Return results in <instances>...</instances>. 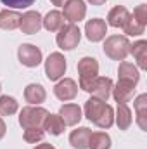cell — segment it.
Wrapping results in <instances>:
<instances>
[{"mask_svg":"<svg viewBox=\"0 0 147 149\" xmlns=\"http://www.w3.org/2000/svg\"><path fill=\"white\" fill-rule=\"evenodd\" d=\"M133 92H135V85L126 83V81H119V80H118L116 85H112V90H111V94H112V97L118 104L130 102L132 97H133Z\"/></svg>","mask_w":147,"mask_h":149,"instance_id":"12","label":"cell"},{"mask_svg":"<svg viewBox=\"0 0 147 149\" xmlns=\"http://www.w3.org/2000/svg\"><path fill=\"white\" fill-rule=\"evenodd\" d=\"M78 74H80V88L87 92L88 85L99 76V63L95 57H81L78 61Z\"/></svg>","mask_w":147,"mask_h":149,"instance_id":"3","label":"cell"},{"mask_svg":"<svg viewBox=\"0 0 147 149\" xmlns=\"http://www.w3.org/2000/svg\"><path fill=\"white\" fill-rule=\"evenodd\" d=\"M88 149H111V137L106 132H94L88 141Z\"/></svg>","mask_w":147,"mask_h":149,"instance_id":"25","label":"cell"},{"mask_svg":"<svg viewBox=\"0 0 147 149\" xmlns=\"http://www.w3.org/2000/svg\"><path fill=\"white\" fill-rule=\"evenodd\" d=\"M114 121H116L119 130H128L132 121H133L132 109L126 104H118V109H116V114H114Z\"/></svg>","mask_w":147,"mask_h":149,"instance_id":"23","label":"cell"},{"mask_svg":"<svg viewBox=\"0 0 147 149\" xmlns=\"http://www.w3.org/2000/svg\"><path fill=\"white\" fill-rule=\"evenodd\" d=\"M19 109V104L14 97H9V95H2L0 97V114L2 116H10Z\"/></svg>","mask_w":147,"mask_h":149,"instance_id":"26","label":"cell"},{"mask_svg":"<svg viewBox=\"0 0 147 149\" xmlns=\"http://www.w3.org/2000/svg\"><path fill=\"white\" fill-rule=\"evenodd\" d=\"M21 31L24 35H33L38 33L42 28V16L38 10H28L21 16V24H19Z\"/></svg>","mask_w":147,"mask_h":149,"instance_id":"9","label":"cell"},{"mask_svg":"<svg viewBox=\"0 0 147 149\" xmlns=\"http://www.w3.org/2000/svg\"><path fill=\"white\" fill-rule=\"evenodd\" d=\"M130 54L135 57L140 70H147V42L139 40L135 43H130Z\"/></svg>","mask_w":147,"mask_h":149,"instance_id":"20","label":"cell"},{"mask_svg":"<svg viewBox=\"0 0 147 149\" xmlns=\"http://www.w3.org/2000/svg\"><path fill=\"white\" fill-rule=\"evenodd\" d=\"M66 73V57L61 52H52L45 61V74L50 81L61 80Z\"/></svg>","mask_w":147,"mask_h":149,"instance_id":"5","label":"cell"},{"mask_svg":"<svg viewBox=\"0 0 147 149\" xmlns=\"http://www.w3.org/2000/svg\"><path fill=\"white\" fill-rule=\"evenodd\" d=\"M62 24H64V17H62V14H61L59 10H50V12L42 19V26H43L47 31H50V33L59 31Z\"/></svg>","mask_w":147,"mask_h":149,"instance_id":"22","label":"cell"},{"mask_svg":"<svg viewBox=\"0 0 147 149\" xmlns=\"http://www.w3.org/2000/svg\"><path fill=\"white\" fill-rule=\"evenodd\" d=\"M45 137V130L42 127H31V128H24V141L30 144H37L40 141H43Z\"/></svg>","mask_w":147,"mask_h":149,"instance_id":"28","label":"cell"},{"mask_svg":"<svg viewBox=\"0 0 147 149\" xmlns=\"http://www.w3.org/2000/svg\"><path fill=\"white\" fill-rule=\"evenodd\" d=\"M135 111H137V123L146 132L147 130V94H142L135 99Z\"/></svg>","mask_w":147,"mask_h":149,"instance_id":"24","label":"cell"},{"mask_svg":"<svg viewBox=\"0 0 147 149\" xmlns=\"http://www.w3.org/2000/svg\"><path fill=\"white\" fill-rule=\"evenodd\" d=\"M112 90V80L107 76H97L87 88L88 94H92V97H97L101 101H107Z\"/></svg>","mask_w":147,"mask_h":149,"instance_id":"7","label":"cell"},{"mask_svg":"<svg viewBox=\"0 0 147 149\" xmlns=\"http://www.w3.org/2000/svg\"><path fill=\"white\" fill-rule=\"evenodd\" d=\"M35 149H55V148H54L52 144H47V142H43V144H38Z\"/></svg>","mask_w":147,"mask_h":149,"instance_id":"33","label":"cell"},{"mask_svg":"<svg viewBox=\"0 0 147 149\" xmlns=\"http://www.w3.org/2000/svg\"><path fill=\"white\" fill-rule=\"evenodd\" d=\"M104 54L112 61H125L130 54V42L125 35H112L104 42Z\"/></svg>","mask_w":147,"mask_h":149,"instance_id":"1","label":"cell"},{"mask_svg":"<svg viewBox=\"0 0 147 149\" xmlns=\"http://www.w3.org/2000/svg\"><path fill=\"white\" fill-rule=\"evenodd\" d=\"M112 123H114V109L111 108L109 104L106 106V109L102 111V114L99 116V120L95 121V125L99 127V128H111L112 127Z\"/></svg>","mask_w":147,"mask_h":149,"instance_id":"27","label":"cell"},{"mask_svg":"<svg viewBox=\"0 0 147 149\" xmlns=\"http://www.w3.org/2000/svg\"><path fill=\"white\" fill-rule=\"evenodd\" d=\"M0 90H2V85H0Z\"/></svg>","mask_w":147,"mask_h":149,"instance_id":"36","label":"cell"},{"mask_svg":"<svg viewBox=\"0 0 147 149\" xmlns=\"http://www.w3.org/2000/svg\"><path fill=\"white\" fill-rule=\"evenodd\" d=\"M107 33V24L104 19H99V17H94L90 21H87L85 24V35L90 42H101L104 40Z\"/></svg>","mask_w":147,"mask_h":149,"instance_id":"10","label":"cell"},{"mask_svg":"<svg viewBox=\"0 0 147 149\" xmlns=\"http://www.w3.org/2000/svg\"><path fill=\"white\" fill-rule=\"evenodd\" d=\"M59 116H61V120L64 121V125H68V127H74V125H78L80 121H81V109H80V106L78 104H73V102H69V104H64V106H61V109H59Z\"/></svg>","mask_w":147,"mask_h":149,"instance_id":"13","label":"cell"},{"mask_svg":"<svg viewBox=\"0 0 147 149\" xmlns=\"http://www.w3.org/2000/svg\"><path fill=\"white\" fill-rule=\"evenodd\" d=\"M92 130L88 127H80L71 132L69 135V144L74 149H88V141H90Z\"/></svg>","mask_w":147,"mask_h":149,"instance_id":"16","label":"cell"},{"mask_svg":"<svg viewBox=\"0 0 147 149\" xmlns=\"http://www.w3.org/2000/svg\"><path fill=\"white\" fill-rule=\"evenodd\" d=\"M5 130H7V127H5L3 120L0 118V139H3V135H5Z\"/></svg>","mask_w":147,"mask_h":149,"instance_id":"32","label":"cell"},{"mask_svg":"<svg viewBox=\"0 0 147 149\" xmlns=\"http://www.w3.org/2000/svg\"><path fill=\"white\" fill-rule=\"evenodd\" d=\"M47 97V92L45 88L40 85V83H30L26 88H24V99L26 102H30L31 106H38L45 101Z\"/></svg>","mask_w":147,"mask_h":149,"instance_id":"17","label":"cell"},{"mask_svg":"<svg viewBox=\"0 0 147 149\" xmlns=\"http://www.w3.org/2000/svg\"><path fill=\"white\" fill-rule=\"evenodd\" d=\"M80 40H81V31H80V28L74 23L62 24L59 33H57V38H55L59 49H62V50H73V49H76Z\"/></svg>","mask_w":147,"mask_h":149,"instance_id":"2","label":"cell"},{"mask_svg":"<svg viewBox=\"0 0 147 149\" xmlns=\"http://www.w3.org/2000/svg\"><path fill=\"white\" fill-rule=\"evenodd\" d=\"M0 2L10 9H26L35 3V0H0Z\"/></svg>","mask_w":147,"mask_h":149,"instance_id":"31","label":"cell"},{"mask_svg":"<svg viewBox=\"0 0 147 149\" xmlns=\"http://www.w3.org/2000/svg\"><path fill=\"white\" fill-rule=\"evenodd\" d=\"M49 111L40 106H26L19 113V125L23 128H31V127H42L45 116Z\"/></svg>","mask_w":147,"mask_h":149,"instance_id":"4","label":"cell"},{"mask_svg":"<svg viewBox=\"0 0 147 149\" xmlns=\"http://www.w3.org/2000/svg\"><path fill=\"white\" fill-rule=\"evenodd\" d=\"M132 17H133L137 23H140L142 26H147V5L146 3L137 5L135 10H133V14H132Z\"/></svg>","mask_w":147,"mask_h":149,"instance_id":"30","label":"cell"},{"mask_svg":"<svg viewBox=\"0 0 147 149\" xmlns=\"http://www.w3.org/2000/svg\"><path fill=\"white\" fill-rule=\"evenodd\" d=\"M128 19H130V12H128V9L123 7V5L112 7L109 10V14H107V24L112 26V28H123Z\"/></svg>","mask_w":147,"mask_h":149,"instance_id":"15","label":"cell"},{"mask_svg":"<svg viewBox=\"0 0 147 149\" xmlns=\"http://www.w3.org/2000/svg\"><path fill=\"white\" fill-rule=\"evenodd\" d=\"M118 80H119V81L132 83V85L137 87V83H139V80H140V73H139L137 66H133L132 63L121 61V63H119V68H118Z\"/></svg>","mask_w":147,"mask_h":149,"instance_id":"14","label":"cell"},{"mask_svg":"<svg viewBox=\"0 0 147 149\" xmlns=\"http://www.w3.org/2000/svg\"><path fill=\"white\" fill-rule=\"evenodd\" d=\"M54 94L59 101H73L78 94V83L73 78H64L54 87Z\"/></svg>","mask_w":147,"mask_h":149,"instance_id":"11","label":"cell"},{"mask_svg":"<svg viewBox=\"0 0 147 149\" xmlns=\"http://www.w3.org/2000/svg\"><path fill=\"white\" fill-rule=\"evenodd\" d=\"M19 24H21V14L19 12L9 10V9H5V10L0 12V28L2 30L12 31V30L19 28Z\"/></svg>","mask_w":147,"mask_h":149,"instance_id":"21","label":"cell"},{"mask_svg":"<svg viewBox=\"0 0 147 149\" xmlns=\"http://www.w3.org/2000/svg\"><path fill=\"white\" fill-rule=\"evenodd\" d=\"M106 101H101V99H97V97H90L87 102H85V116L90 120V121H97L99 120V116L102 114V111L106 109Z\"/></svg>","mask_w":147,"mask_h":149,"instance_id":"19","label":"cell"},{"mask_svg":"<svg viewBox=\"0 0 147 149\" xmlns=\"http://www.w3.org/2000/svg\"><path fill=\"white\" fill-rule=\"evenodd\" d=\"M17 57L21 61L23 66L26 68H37L38 64L42 63V50L31 45V43H23L17 49Z\"/></svg>","mask_w":147,"mask_h":149,"instance_id":"6","label":"cell"},{"mask_svg":"<svg viewBox=\"0 0 147 149\" xmlns=\"http://www.w3.org/2000/svg\"><path fill=\"white\" fill-rule=\"evenodd\" d=\"M62 7H64L62 17H66L69 23H80L81 19H85L87 5L83 0H68Z\"/></svg>","mask_w":147,"mask_h":149,"instance_id":"8","label":"cell"},{"mask_svg":"<svg viewBox=\"0 0 147 149\" xmlns=\"http://www.w3.org/2000/svg\"><path fill=\"white\" fill-rule=\"evenodd\" d=\"M64 127L66 125L61 120V116L59 114H52V113H49L45 116L43 125H42V128L45 130V134H50V135H61L64 132Z\"/></svg>","mask_w":147,"mask_h":149,"instance_id":"18","label":"cell"},{"mask_svg":"<svg viewBox=\"0 0 147 149\" xmlns=\"http://www.w3.org/2000/svg\"><path fill=\"white\" fill-rule=\"evenodd\" d=\"M50 2H52L54 5H57V7H62V5H64L68 0H50Z\"/></svg>","mask_w":147,"mask_h":149,"instance_id":"34","label":"cell"},{"mask_svg":"<svg viewBox=\"0 0 147 149\" xmlns=\"http://www.w3.org/2000/svg\"><path fill=\"white\" fill-rule=\"evenodd\" d=\"M92 5H102V3H106L107 0H88Z\"/></svg>","mask_w":147,"mask_h":149,"instance_id":"35","label":"cell"},{"mask_svg":"<svg viewBox=\"0 0 147 149\" xmlns=\"http://www.w3.org/2000/svg\"><path fill=\"white\" fill-rule=\"evenodd\" d=\"M123 30H125V35H128V37H139V35H142L146 31V26H142L140 23H137L132 17V14H130V19L126 21V24L123 26Z\"/></svg>","mask_w":147,"mask_h":149,"instance_id":"29","label":"cell"}]
</instances>
